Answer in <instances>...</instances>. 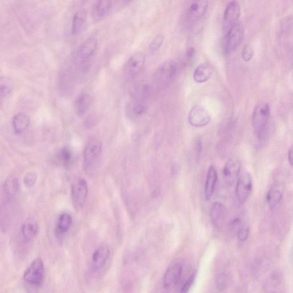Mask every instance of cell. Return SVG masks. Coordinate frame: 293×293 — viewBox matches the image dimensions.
Returning <instances> with one entry per match:
<instances>
[{
  "mask_svg": "<svg viewBox=\"0 0 293 293\" xmlns=\"http://www.w3.org/2000/svg\"><path fill=\"white\" fill-rule=\"evenodd\" d=\"M102 153V142L98 138H91L86 144L83 157V167L89 176H93L98 170Z\"/></svg>",
  "mask_w": 293,
  "mask_h": 293,
  "instance_id": "cell-1",
  "label": "cell"
},
{
  "mask_svg": "<svg viewBox=\"0 0 293 293\" xmlns=\"http://www.w3.org/2000/svg\"><path fill=\"white\" fill-rule=\"evenodd\" d=\"M177 64L175 61L168 60L161 64L155 74V82L157 88L164 90L172 84L176 76Z\"/></svg>",
  "mask_w": 293,
  "mask_h": 293,
  "instance_id": "cell-2",
  "label": "cell"
},
{
  "mask_svg": "<svg viewBox=\"0 0 293 293\" xmlns=\"http://www.w3.org/2000/svg\"><path fill=\"white\" fill-rule=\"evenodd\" d=\"M270 117V108L268 104L261 103L254 111L252 123L257 137L261 140L265 137L268 128Z\"/></svg>",
  "mask_w": 293,
  "mask_h": 293,
  "instance_id": "cell-3",
  "label": "cell"
},
{
  "mask_svg": "<svg viewBox=\"0 0 293 293\" xmlns=\"http://www.w3.org/2000/svg\"><path fill=\"white\" fill-rule=\"evenodd\" d=\"M45 277V268L41 258L35 259L24 275L25 281L35 287H40Z\"/></svg>",
  "mask_w": 293,
  "mask_h": 293,
  "instance_id": "cell-4",
  "label": "cell"
},
{
  "mask_svg": "<svg viewBox=\"0 0 293 293\" xmlns=\"http://www.w3.org/2000/svg\"><path fill=\"white\" fill-rule=\"evenodd\" d=\"M244 34V30L241 23H237L233 26L225 34L224 50L226 54L234 51L241 44Z\"/></svg>",
  "mask_w": 293,
  "mask_h": 293,
  "instance_id": "cell-5",
  "label": "cell"
},
{
  "mask_svg": "<svg viewBox=\"0 0 293 293\" xmlns=\"http://www.w3.org/2000/svg\"><path fill=\"white\" fill-rule=\"evenodd\" d=\"M88 186L83 179L74 182L71 187V199L73 207L80 211L84 207L88 196Z\"/></svg>",
  "mask_w": 293,
  "mask_h": 293,
  "instance_id": "cell-6",
  "label": "cell"
},
{
  "mask_svg": "<svg viewBox=\"0 0 293 293\" xmlns=\"http://www.w3.org/2000/svg\"><path fill=\"white\" fill-rule=\"evenodd\" d=\"M208 4L207 0H192L185 13L187 24L193 25L202 19L207 11Z\"/></svg>",
  "mask_w": 293,
  "mask_h": 293,
  "instance_id": "cell-7",
  "label": "cell"
},
{
  "mask_svg": "<svg viewBox=\"0 0 293 293\" xmlns=\"http://www.w3.org/2000/svg\"><path fill=\"white\" fill-rule=\"evenodd\" d=\"M236 186V196L240 203H243L250 196L253 189V179L251 175L244 172L239 175Z\"/></svg>",
  "mask_w": 293,
  "mask_h": 293,
  "instance_id": "cell-8",
  "label": "cell"
},
{
  "mask_svg": "<svg viewBox=\"0 0 293 293\" xmlns=\"http://www.w3.org/2000/svg\"><path fill=\"white\" fill-rule=\"evenodd\" d=\"M189 123L195 128L207 125L211 122L212 117L207 109L200 105H195L189 112Z\"/></svg>",
  "mask_w": 293,
  "mask_h": 293,
  "instance_id": "cell-9",
  "label": "cell"
},
{
  "mask_svg": "<svg viewBox=\"0 0 293 293\" xmlns=\"http://www.w3.org/2000/svg\"><path fill=\"white\" fill-rule=\"evenodd\" d=\"M240 16V7L237 0H233L227 6L224 16V30L226 34L238 23Z\"/></svg>",
  "mask_w": 293,
  "mask_h": 293,
  "instance_id": "cell-10",
  "label": "cell"
},
{
  "mask_svg": "<svg viewBox=\"0 0 293 293\" xmlns=\"http://www.w3.org/2000/svg\"><path fill=\"white\" fill-rule=\"evenodd\" d=\"M182 271L183 266L179 263L169 267L163 277V283L165 289H172L178 285L182 276Z\"/></svg>",
  "mask_w": 293,
  "mask_h": 293,
  "instance_id": "cell-11",
  "label": "cell"
},
{
  "mask_svg": "<svg viewBox=\"0 0 293 293\" xmlns=\"http://www.w3.org/2000/svg\"><path fill=\"white\" fill-rule=\"evenodd\" d=\"M146 62V57L142 53L134 55L129 61L126 67V74L130 78L138 76L142 71Z\"/></svg>",
  "mask_w": 293,
  "mask_h": 293,
  "instance_id": "cell-12",
  "label": "cell"
},
{
  "mask_svg": "<svg viewBox=\"0 0 293 293\" xmlns=\"http://www.w3.org/2000/svg\"><path fill=\"white\" fill-rule=\"evenodd\" d=\"M240 164L236 159H230L225 165L224 176L227 185H233L239 176Z\"/></svg>",
  "mask_w": 293,
  "mask_h": 293,
  "instance_id": "cell-13",
  "label": "cell"
},
{
  "mask_svg": "<svg viewBox=\"0 0 293 293\" xmlns=\"http://www.w3.org/2000/svg\"><path fill=\"white\" fill-rule=\"evenodd\" d=\"M218 179V173L216 168L214 165L210 166L204 186V197L207 200H211L212 198L216 189Z\"/></svg>",
  "mask_w": 293,
  "mask_h": 293,
  "instance_id": "cell-14",
  "label": "cell"
},
{
  "mask_svg": "<svg viewBox=\"0 0 293 293\" xmlns=\"http://www.w3.org/2000/svg\"><path fill=\"white\" fill-rule=\"evenodd\" d=\"M283 195V187L279 183H274L270 188L266 195V201L270 209L276 207L281 202Z\"/></svg>",
  "mask_w": 293,
  "mask_h": 293,
  "instance_id": "cell-15",
  "label": "cell"
},
{
  "mask_svg": "<svg viewBox=\"0 0 293 293\" xmlns=\"http://www.w3.org/2000/svg\"><path fill=\"white\" fill-rule=\"evenodd\" d=\"M109 256H110V250L108 247L102 246L96 249L92 259L94 271L101 269L107 263Z\"/></svg>",
  "mask_w": 293,
  "mask_h": 293,
  "instance_id": "cell-16",
  "label": "cell"
},
{
  "mask_svg": "<svg viewBox=\"0 0 293 293\" xmlns=\"http://www.w3.org/2000/svg\"><path fill=\"white\" fill-rule=\"evenodd\" d=\"M98 42L97 38L90 37L83 42L78 51V55L82 61H86L91 58L97 49Z\"/></svg>",
  "mask_w": 293,
  "mask_h": 293,
  "instance_id": "cell-17",
  "label": "cell"
},
{
  "mask_svg": "<svg viewBox=\"0 0 293 293\" xmlns=\"http://www.w3.org/2000/svg\"><path fill=\"white\" fill-rule=\"evenodd\" d=\"M213 69L207 63L201 64L195 69L193 78L195 82L203 83L208 81L212 76Z\"/></svg>",
  "mask_w": 293,
  "mask_h": 293,
  "instance_id": "cell-18",
  "label": "cell"
},
{
  "mask_svg": "<svg viewBox=\"0 0 293 293\" xmlns=\"http://www.w3.org/2000/svg\"><path fill=\"white\" fill-rule=\"evenodd\" d=\"M38 230L37 223L33 219L30 218L22 226V234L27 241H30L36 237Z\"/></svg>",
  "mask_w": 293,
  "mask_h": 293,
  "instance_id": "cell-19",
  "label": "cell"
},
{
  "mask_svg": "<svg viewBox=\"0 0 293 293\" xmlns=\"http://www.w3.org/2000/svg\"><path fill=\"white\" fill-rule=\"evenodd\" d=\"M112 7V0H98L93 12V19L99 21L106 15Z\"/></svg>",
  "mask_w": 293,
  "mask_h": 293,
  "instance_id": "cell-20",
  "label": "cell"
},
{
  "mask_svg": "<svg viewBox=\"0 0 293 293\" xmlns=\"http://www.w3.org/2000/svg\"><path fill=\"white\" fill-rule=\"evenodd\" d=\"M225 215L224 205L216 202L212 205L211 212V220L214 226H220L224 221Z\"/></svg>",
  "mask_w": 293,
  "mask_h": 293,
  "instance_id": "cell-21",
  "label": "cell"
},
{
  "mask_svg": "<svg viewBox=\"0 0 293 293\" xmlns=\"http://www.w3.org/2000/svg\"><path fill=\"white\" fill-rule=\"evenodd\" d=\"M92 103V98L89 94L78 95L75 102V111L77 115L81 116L89 110Z\"/></svg>",
  "mask_w": 293,
  "mask_h": 293,
  "instance_id": "cell-22",
  "label": "cell"
},
{
  "mask_svg": "<svg viewBox=\"0 0 293 293\" xmlns=\"http://www.w3.org/2000/svg\"><path fill=\"white\" fill-rule=\"evenodd\" d=\"M29 124V117L23 112L17 113L13 119V125L17 134L24 133L28 129Z\"/></svg>",
  "mask_w": 293,
  "mask_h": 293,
  "instance_id": "cell-23",
  "label": "cell"
},
{
  "mask_svg": "<svg viewBox=\"0 0 293 293\" xmlns=\"http://www.w3.org/2000/svg\"><path fill=\"white\" fill-rule=\"evenodd\" d=\"M72 224V218L69 214L65 213L59 218L56 227V233L62 235L66 233Z\"/></svg>",
  "mask_w": 293,
  "mask_h": 293,
  "instance_id": "cell-24",
  "label": "cell"
},
{
  "mask_svg": "<svg viewBox=\"0 0 293 293\" xmlns=\"http://www.w3.org/2000/svg\"><path fill=\"white\" fill-rule=\"evenodd\" d=\"M87 15V13L85 10L78 11L74 15L71 29L72 34H77L81 31L85 23Z\"/></svg>",
  "mask_w": 293,
  "mask_h": 293,
  "instance_id": "cell-25",
  "label": "cell"
},
{
  "mask_svg": "<svg viewBox=\"0 0 293 293\" xmlns=\"http://www.w3.org/2000/svg\"><path fill=\"white\" fill-rule=\"evenodd\" d=\"M14 89V82L10 77H0V103L11 93Z\"/></svg>",
  "mask_w": 293,
  "mask_h": 293,
  "instance_id": "cell-26",
  "label": "cell"
},
{
  "mask_svg": "<svg viewBox=\"0 0 293 293\" xmlns=\"http://www.w3.org/2000/svg\"><path fill=\"white\" fill-rule=\"evenodd\" d=\"M19 183L15 177H11L6 181L4 186V191L8 196H14L18 191Z\"/></svg>",
  "mask_w": 293,
  "mask_h": 293,
  "instance_id": "cell-27",
  "label": "cell"
},
{
  "mask_svg": "<svg viewBox=\"0 0 293 293\" xmlns=\"http://www.w3.org/2000/svg\"><path fill=\"white\" fill-rule=\"evenodd\" d=\"M59 159L65 168L71 165L72 161V154L68 147H65L59 153Z\"/></svg>",
  "mask_w": 293,
  "mask_h": 293,
  "instance_id": "cell-28",
  "label": "cell"
},
{
  "mask_svg": "<svg viewBox=\"0 0 293 293\" xmlns=\"http://www.w3.org/2000/svg\"><path fill=\"white\" fill-rule=\"evenodd\" d=\"M250 231V227L245 222H243L235 236H237L240 242H244L248 238Z\"/></svg>",
  "mask_w": 293,
  "mask_h": 293,
  "instance_id": "cell-29",
  "label": "cell"
},
{
  "mask_svg": "<svg viewBox=\"0 0 293 293\" xmlns=\"http://www.w3.org/2000/svg\"><path fill=\"white\" fill-rule=\"evenodd\" d=\"M164 40V35L161 33L157 34L153 39L150 45V50L152 54H155L157 51H159L163 45Z\"/></svg>",
  "mask_w": 293,
  "mask_h": 293,
  "instance_id": "cell-30",
  "label": "cell"
},
{
  "mask_svg": "<svg viewBox=\"0 0 293 293\" xmlns=\"http://www.w3.org/2000/svg\"><path fill=\"white\" fill-rule=\"evenodd\" d=\"M227 282H228V277L226 273L222 272L218 275L216 283L219 290H225L227 286Z\"/></svg>",
  "mask_w": 293,
  "mask_h": 293,
  "instance_id": "cell-31",
  "label": "cell"
},
{
  "mask_svg": "<svg viewBox=\"0 0 293 293\" xmlns=\"http://www.w3.org/2000/svg\"><path fill=\"white\" fill-rule=\"evenodd\" d=\"M37 179L36 173L30 172L25 176L24 178V183L26 187H32L36 183Z\"/></svg>",
  "mask_w": 293,
  "mask_h": 293,
  "instance_id": "cell-32",
  "label": "cell"
},
{
  "mask_svg": "<svg viewBox=\"0 0 293 293\" xmlns=\"http://www.w3.org/2000/svg\"><path fill=\"white\" fill-rule=\"evenodd\" d=\"M196 277V272L192 273L189 277L188 278L181 287V292H187L193 284Z\"/></svg>",
  "mask_w": 293,
  "mask_h": 293,
  "instance_id": "cell-33",
  "label": "cell"
},
{
  "mask_svg": "<svg viewBox=\"0 0 293 293\" xmlns=\"http://www.w3.org/2000/svg\"><path fill=\"white\" fill-rule=\"evenodd\" d=\"M242 58L244 62H248L253 57L254 51L251 46L246 45L243 48L242 51Z\"/></svg>",
  "mask_w": 293,
  "mask_h": 293,
  "instance_id": "cell-34",
  "label": "cell"
},
{
  "mask_svg": "<svg viewBox=\"0 0 293 293\" xmlns=\"http://www.w3.org/2000/svg\"><path fill=\"white\" fill-rule=\"evenodd\" d=\"M146 107L145 104L141 102L136 103L133 105V111L138 115H142L145 112Z\"/></svg>",
  "mask_w": 293,
  "mask_h": 293,
  "instance_id": "cell-35",
  "label": "cell"
},
{
  "mask_svg": "<svg viewBox=\"0 0 293 293\" xmlns=\"http://www.w3.org/2000/svg\"><path fill=\"white\" fill-rule=\"evenodd\" d=\"M195 53L196 51L194 47H190L188 48L186 53V59L188 62H190V61L192 60V59H193L195 55Z\"/></svg>",
  "mask_w": 293,
  "mask_h": 293,
  "instance_id": "cell-36",
  "label": "cell"
},
{
  "mask_svg": "<svg viewBox=\"0 0 293 293\" xmlns=\"http://www.w3.org/2000/svg\"><path fill=\"white\" fill-rule=\"evenodd\" d=\"M288 161H289L290 165L292 166V151L291 149H290L289 150V151H288Z\"/></svg>",
  "mask_w": 293,
  "mask_h": 293,
  "instance_id": "cell-37",
  "label": "cell"
}]
</instances>
